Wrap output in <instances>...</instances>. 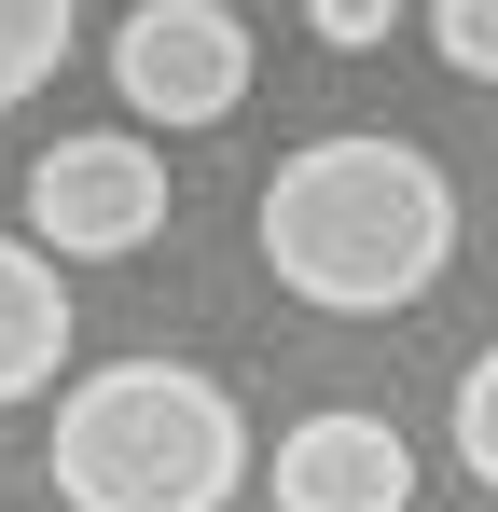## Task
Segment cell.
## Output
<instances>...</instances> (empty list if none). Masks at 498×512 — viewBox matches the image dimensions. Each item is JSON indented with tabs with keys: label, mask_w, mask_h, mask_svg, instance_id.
Segmentation results:
<instances>
[{
	"label": "cell",
	"mask_w": 498,
	"mask_h": 512,
	"mask_svg": "<svg viewBox=\"0 0 498 512\" xmlns=\"http://www.w3.org/2000/svg\"><path fill=\"white\" fill-rule=\"evenodd\" d=\"M443 263H457V194L388 125L305 139L263 180V277L319 319H402L443 291Z\"/></svg>",
	"instance_id": "1"
},
{
	"label": "cell",
	"mask_w": 498,
	"mask_h": 512,
	"mask_svg": "<svg viewBox=\"0 0 498 512\" xmlns=\"http://www.w3.org/2000/svg\"><path fill=\"white\" fill-rule=\"evenodd\" d=\"M70 512H236L249 485V416L236 388H208L194 360H111L56 402L42 443Z\"/></svg>",
	"instance_id": "2"
},
{
	"label": "cell",
	"mask_w": 498,
	"mask_h": 512,
	"mask_svg": "<svg viewBox=\"0 0 498 512\" xmlns=\"http://www.w3.org/2000/svg\"><path fill=\"white\" fill-rule=\"evenodd\" d=\"M14 208H28V250H42V263H125V250L166 236V153L125 139V125L56 139V153H28Z\"/></svg>",
	"instance_id": "3"
},
{
	"label": "cell",
	"mask_w": 498,
	"mask_h": 512,
	"mask_svg": "<svg viewBox=\"0 0 498 512\" xmlns=\"http://www.w3.org/2000/svg\"><path fill=\"white\" fill-rule=\"evenodd\" d=\"M111 97L139 125H222L249 97V28L222 0H139L111 28Z\"/></svg>",
	"instance_id": "4"
},
{
	"label": "cell",
	"mask_w": 498,
	"mask_h": 512,
	"mask_svg": "<svg viewBox=\"0 0 498 512\" xmlns=\"http://www.w3.org/2000/svg\"><path fill=\"white\" fill-rule=\"evenodd\" d=\"M277 512H415V443L360 402L277 429Z\"/></svg>",
	"instance_id": "5"
},
{
	"label": "cell",
	"mask_w": 498,
	"mask_h": 512,
	"mask_svg": "<svg viewBox=\"0 0 498 512\" xmlns=\"http://www.w3.org/2000/svg\"><path fill=\"white\" fill-rule=\"evenodd\" d=\"M70 346H83V333H70V263H42L28 236H0V416L42 402Z\"/></svg>",
	"instance_id": "6"
},
{
	"label": "cell",
	"mask_w": 498,
	"mask_h": 512,
	"mask_svg": "<svg viewBox=\"0 0 498 512\" xmlns=\"http://www.w3.org/2000/svg\"><path fill=\"white\" fill-rule=\"evenodd\" d=\"M70 28H83V0H0V111H28L70 70Z\"/></svg>",
	"instance_id": "7"
},
{
	"label": "cell",
	"mask_w": 498,
	"mask_h": 512,
	"mask_svg": "<svg viewBox=\"0 0 498 512\" xmlns=\"http://www.w3.org/2000/svg\"><path fill=\"white\" fill-rule=\"evenodd\" d=\"M457 471H471V485L498 499V346L471 360V374H457Z\"/></svg>",
	"instance_id": "8"
},
{
	"label": "cell",
	"mask_w": 498,
	"mask_h": 512,
	"mask_svg": "<svg viewBox=\"0 0 498 512\" xmlns=\"http://www.w3.org/2000/svg\"><path fill=\"white\" fill-rule=\"evenodd\" d=\"M429 42L457 84H498V0H429Z\"/></svg>",
	"instance_id": "9"
},
{
	"label": "cell",
	"mask_w": 498,
	"mask_h": 512,
	"mask_svg": "<svg viewBox=\"0 0 498 512\" xmlns=\"http://www.w3.org/2000/svg\"><path fill=\"white\" fill-rule=\"evenodd\" d=\"M305 28H319L332 56H374V42L402 28V0H305Z\"/></svg>",
	"instance_id": "10"
}]
</instances>
